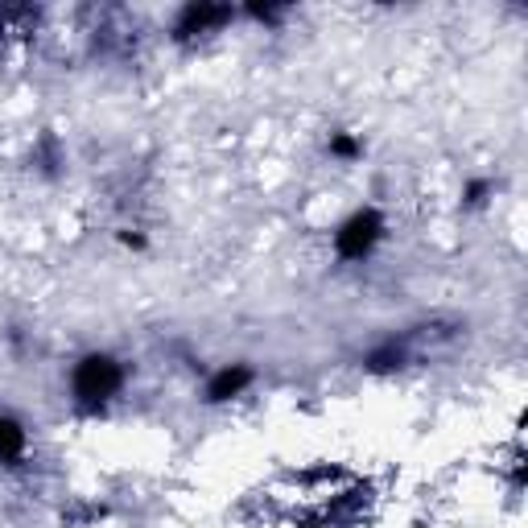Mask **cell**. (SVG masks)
<instances>
[{
	"mask_svg": "<svg viewBox=\"0 0 528 528\" xmlns=\"http://www.w3.org/2000/svg\"><path fill=\"white\" fill-rule=\"evenodd\" d=\"M116 388H120V368L108 355H91V359L79 363L75 392L83 396V401H104V396H112Z\"/></svg>",
	"mask_w": 528,
	"mask_h": 528,
	"instance_id": "6da1fadb",
	"label": "cell"
},
{
	"mask_svg": "<svg viewBox=\"0 0 528 528\" xmlns=\"http://www.w3.org/2000/svg\"><path fill=\"white\" fill-rule=\"evenodd\" d=\"M380 240V219L368 211V215H355L343 231H339V252L343 256H351V260H359L363 252H372V244Z\"/></svg>",
	"mask_w": 528,
	"mask_h": 528,
	"instance_id": "7a4b0ae2",
	"label": "cell"
},
{
	"mask_svg": "<svg viewBox=\"0 0 528 528\" xmlns=\"http://www.w3.org/2000/svg\"><path fill=\"white\" fill-rule=\"evenodd\" d=\"M231 13L227 9H198V5H190L186 13H182V21H178V33L182 38H190V33H207V29H215V25H223Z\"/></svg>",
	"mask_w": 528,
	"mask_h": 528,
	"instance_id": "3957f363",
	"label": "cell"
},
{
	"mask_svg": "<svg viewBox=\"0 0 528 528\" xmlns=\"http://www.w3.org/2000/svg\"><path fill=\"white\" fill-rule=\"evenodd\" d=\"M252 380V372L248 368H236V372H223L215 384H211V396H215V401H223V396H236L244 384Z\"/></svg>",
	"mask_w": 528,
	"mask_h": 528,
	"instance_id": "277c9868",
	"label": "cell"
},
{
	"mask_svg": "<svg viewBox=\"0 0 528 528\" xmlns=\"http://www.w3.org/2000/svg\"><path fill=\"white\" fill-rule=\"evenodd\" d=\"M0 446H5V450H17L21 446V434H17V425H0Z\"/></svg>",
	"mask_w": 528,
	"mask_h": 528,
	"instance_id": "5b68a950",
	"label": "cell"
}]
</instances>
